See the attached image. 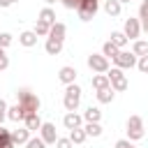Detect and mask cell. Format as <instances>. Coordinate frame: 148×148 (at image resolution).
Wrapping results in <instances>:
<instances>
[{
    "mask_svg": "<svg viewBox=\"0 0 148 148\" xmlns=\"http://www.w3.org/2000/svg\"><path fill=\"white\" fill-rule=\"evenodd\" d=\"M106 76H109V81H111V88H113L116 92H123V90H127V76L123 74V69H118V67H111V69L106 72Z\"/></svg>",
    "mask_w": 148,
    "mask_h": 148,
    "instance_id": "obj_4",
    "label": "cell"
},
{
    "mask_svg": "<svg viewBox=\"0 0 148 148\" xmlns=\"http://www.w3.org/2000/svg\"><path fill=\"white\" fill-rule=\"evenodd\" d=\"M86 134L88 136H102V125L99 123H86Z\"/></svg>",
    "mask_w": 148,
    "mask_h": 148,
    "instance_id": "obj_28",
    "label": "cell"
},
{
    "mask_svg": "<svg viewBox=\"0 0 148 148\" xmlns=\"http://www.w3.org/2000/svg\"><path fill=\"white\" fill-rule=\"evenodd\" d=\"M56 148H74V143H72V139H69V136H58Z\"/></svg>",
    "mask_w": 148,
    "mask_h": 148,
    "instance_id": "obj_31",
    "label": "cell"
},
{
    "mask_svg": "<svg viewBox=\"0 0 148 148\" xmlns=\"http://www.w3.org/2000/svg\"><path fill=\"white\" fill-rule=\"evenodd\" d=\"M5 118H7V102H5L2 97H0V127H2Z\"/></svg>",
    "mask_w": 148,
    "mask_h": 148,
    "instance_id": "obj_36",
    "label": "cell"
},
{
    "mask_svg": "<svg viewBox=\"0 0 148 148\" xmlns=\"http://www.w3.org/2000/svg\"><path fill=\"white\" fill-rule=\"evenodd\" d=\"M97 102H99V104H109V102H113V88L97 90Z\"/></svg>",
    "mask_w": 148,
    "mask_h": 148,
    "instance_id": "obj_26",
    "label": "cell"
},
{
    "mask_svg": "<svg viewBox=\"0 0 148 148\" xmlns=\"http://www.w3.org/2000/svg\"><path fill=\"white\" fill-rule=\"evenodd\" d=\"M44 49H46V53H49V56H58V53L62 51V42H58V39H49V37H46Z\"/></svg>",
    "mask_w": 148,
    "mask_h": 148,
    "instance_id": "obj_19",
    "label": "cell"
},
{
    "mask_svg": "<svg viewBox=\"0 0 148 148\" xmlns=\"http://www.w3.org/2000/svg\"><path fill=\"white\" fill-rule=\"evenodd\" d=\"M0 148H16L12 143V132L5 130V127H0Z\"/></svg>",
    "mask_w": 148,
    "mask_h": 148,
    "instance_id": "obj_24",
    "label": "cell"
},
{
    "mask_svg": "<svg viewBox=\"0 0 148 148\" xmlns=\"http://www.w3.org/2000/svg\"><path fill=\"white\" fill-rule=\"evenodd\" d=\"M49 32H51V23L37 18V23H35V35H39V37H49Z\"/></svg>",
    "mask_w": 148,
    "mask_h": 148,
    "instance_id": "obj_25",
    "label": "cell"
},
{
    "mask_svg": "<svg viewBox=\"0 0 148 148\" xmlns=\"http://www.w3.org/2000/svg\"><path fill=\"white\" fill-rule=\"evenodd\" d=\"M118 53H120V49H118L111 39H109V42H104V46H102V56H104V58H116Z\"/></svg>",
    "mask_w": 148,
    "mask_h": 148,
    "instance_id": "obj_21",
    "label": "cell"
},
{
    "mask_svg": "<svg viewBox=\"0 0 148 148\" xmlns=\"http://www.w3.org/2000/svg\"><path fill=\"white\" fill-rule=\"evenodd\" d=\"M65 32H67V28H65V23H53L51 25V32H49V39H58V42H62L65 39Z\"/></svg>",
    "mask_w": 148,
    "mask_h": 148,
    "instance_id": "obj_15",
    "label": "cell"
},
{
    "mask_svg": "<svg viewBox=\"0 0 148 148\" xmlns=\"http://www.w3.org/2000/svg\"><path fill=\"white\" fill-rule=\"evenodd\" d=\"M28 141H30V130H28V127L12 132V143H14V146H25Z\"/></svg>",
    "mask_w": 148,
    "mask_h": 148,
    "instance_id": "obj_11",
    "label": "cell"
},
{
    "mask_svg": "<svg viewBox=\"0 0 148 148\" xmlns=\"http://www.w3.org/2000/svg\"><path fill=\"white\" fill-rule=\"evenodd\" d=\"M111 42L123 51V46L127 44V37H125V32H111Z\"/></svg>",
    "mask_w": 148,
    "mask_h": 148,
    "instance_id": "obj_29",
    "label": "cell"
},
{
    "mask_svg": "<svg viewBox=\"0 0 148 148\" xmlns=\"http://www.w3.org/2000/svg\"><path fill=\"white\" fill-rule=\"evenodd\" d=\"M88 67L92 69V72H97V74H106L111 67H109V58H104L102 53H92V56H88Z\"/></svg>",
    "mask_w": 148,
    "mask_h": 148,
    "instance_id": "obj_6",
    "label": "cell"
},
{
    "mask_svg": "<svg viewBox=\"0 0 148 148\" xmlns=\"http://www.w3.org/2000/svg\"><path fill=\"white\" fill-rule=\"evenodd\" d=\"M18 42H21L23 46H28V49L35 46V44H37V35H35V30H25V32H21V35H18Z\"/></svg>",
    "mask_w": 148,
    "mask_h": 148,
    "instance_id": "obj_16",
    "label": "cell"
},
{
    "mask_svg": "<svg viewBox=\"0 0 148 148\" xmlns=\"http://www.w3.org/2000/svg\"><path fill=\"white\" fill-rule=\"evenodd\" d=\"M7 67H9V58H7L5 49H0V72H5Z\"/></svg>",
    "mask_w": 148,
    "mask_h": 148,
    "instance_id": "obj_35",
    "label": "cell"
},
{
    "mask_svg": "<svg viewBox=\"0 0 148 148\" xmlns=\"http://www.w3.org/2000/svg\"><path fill=\"white\" fill-rule=\"evenodd\" d=\"M62 5H65L67 9H79V5H81V0H62Z\"/></svg>",
    "mask_w": 148,
    "mask_h": 148,
    "instance_id": "obj_38",
    "label": "cell"
},
{
    "mask_svg": "<svg viewBox=\"0 0 148 148\" xmlns=\"http://www.w3.org/2000/svg\"><path fill=\"white\" fill-rule=\"evenodd\" d=\"M125 37L127 39H136L139 37V32H141V23H139V18H127L125 21Z\"/></svg>",
    "mask_w": 148,
    "mask_h": 148,
    "instance_id": "obj_9",
    "label": "cell"
},
{
    "mask_svg": "<svg viewBox=\"0 0 148 148\" xmlns=\"http://www.w3.org/2000/svg\"><path fill=\"white\" fill-rule=\"evenodd\" d=\"M92 88L95 90H104V88H111V81L106 74H95L92 76Z\"/></svg>",
    "mask_w": 148,
    "mask_h": 148,
    "instance_id": "obj_17",
    "label": "cell"
},
{
    "mask_svg": "<svg viewBox=\"0 0 148 148\" xmlns=\"http://www.w3.org/2000/svg\"><path fill=\"white\" fill-rule=\"evenodd\" d=\"M12 2H18V0H12Z\"/></svg>",
    "mask_w": 148,
    "mask_h": 148,
    "instance_id": "obj_43",
    "label": "cell"
},
{
    "mask_svg": "<svg viewBox=\"0 0 148 148\" xmlns=\"http://www.w3.org/2000/svg\"><path fill=\"white\" fill-rule=\"evenodd\" d=\"M16 97H18V104L25 109V116L39 111V97H37L35 92H30L28 88H21V90L16 92Z\"/></svg>",
    "mask_w": 148,
    "mask_h": 148,
    "instance_id": "obj_1",
    "label": "cell"
},
{
    "mask_svg": "<svg viewBox=\"0 0 148 148\" xmlns=\"http://www.w3.org/2000/svg\"><path fill=\"white\" fill-rule=\"evenodd\" d=\"M113 62H116L118 69H132V67H136L139 58H136L134 53H130V51H120V53L113 58Z\"/></svg>",
    "mask_w": 148,
    "mask_h": 148,
    "instance_id": "obj_7",
    "label": "cell"
},
{
    "mask_svg": "<svg viewBox=\"0 0 148 148\" xmlns=\"http://www.w3.org/2000/svg\"><path fill=\"white\" fill-rule=\"evenodd\" d=\"M132 53H134L136 58H141V56H148V42H143V39H136V42H134V46H132Z\"/></svg>",
    "mask_w": 148,
    "mask_h": 148,
    "instance_id": "obj_23",
    "label": "cell"
},
{
    "mask_svg": "<svg viewBox=\"0 0 148 148\" xmlns=\"http://www.w3.org/2000/svg\"><path fill=\"white\" fill-rule=\"evenodd\" d=\"M39 136H42V141H44L46 146L56 143V141H58V132H56V125H53V123H44V125H42V130H39Z\"/></svg>",
    "mask_w": 148,
    "mask_h": 148,
    "instance_id": "obj_8",
    "label": "cell"
},
{
    "mask_svg": "<svg viewBox=\"0 0 148 148\" xmlns=\"http://www.w3.org/2000/svg\"><path fill=\"white\" fill-rule=\"evenodd\" d=\"M120 9H123V5H120L118 0H106V2H104V12H106L109 16H118Z\"/></svg>",
    "mask_w": 148,
    "mask_h": 148,
    "instance_id": "obj_20",
    "label": "cell"
},
{
    "mask_svg": "<svg viewBox=\"0 0 148 148\" xmlns=\"http://www.w3.org/2000/svg\"><path fill=\"white\" fill-rule=\"evenodd\" d=\"M25 148H46V143L42 141V136H30V141L25 143Z\"/></svg>",
    "mask_w": 148,
    "mask_h": 148,
    "instance_id": "obj_30",
    "label": "cell"
},
{
    "mask_svg": "<svg viewBox=\"0 0 148 148\" xmlns=\"http://www.w3.org/2000/svg\"><path fill=\"white\" fill-rule=\"evenodd\" d=\"M12 39H14V37H12L9 32H0V49H7V46L12 44Z\"/></svg>",
    "mask_w": 148,
    "mask_h": 148,
    "instance_id": "obj_32",
    "label": "cell"
},
{
    "mask_svg": "<svg viewBox=\"0 0 148 148\" xmlns=\"http://www.w3.org/2000/svg\"><path fill=\"white\" fill-rule=\"evenodd\" d=\"M118 2H120V5H123V2H130V0H118Z\"/></svg>",
    "mask_w": 148,
    "mask_h": 148,
    "instance_id": "obj_41",
    "label": "cell"
},
{
    "mask_svg": "<svg viewBox=\"0 0 148 148\" xmlns=\"http://www.w3.org/2000/svg\"><path fill=\"white\" fill-rule=\"evenodd\" d=\"M23 123H25V127H28L30 132H39V130H42V125H44V123H42V118H39V113H30V116H25V120H23Z\"/></svg>",
    "mask_w": 148,
    "mask_h": 148,
    "instance_id": "obj_14",
    "label": "cell"
},
{
    "mask_svg": "<svg viewBox=\"0 0 148 148\" xmlns=\"http://www.w3.org/2000/svg\"><path fill=\"white\" fill-rule=\"evenodd\" d=\"M12 5V0H0V7H9Z\"/></svg>",
    "mask_w": 148,
    "mask_h": 148,
    "instance_id": "obj_39",
    "label": "cell"
},
{
    "mask_svg": "<svg viewBox=\"0 0 148 148\" xmlns=\"http://www.w3.org/2000/svg\"><path fill=\"white\" fill-rule=\"evenodd\" d=\"M62 104H65L67 113H74V111L79 109V104H81V88H79L76 83H69V86L65 88V97H62Z\"/></svg>",
    "mask_w": 148,
    "mask_h": 148,
    "instance_id": "obj_2",
    "label": "cell"
},
{
    "mask_svg": "<svg viewBox=\"0 0 148 148\" xmlns=\"http://www.w3.org/2000/svg\"><path fill=\"white\" fill-rule=\"evenodd\" d=\"M7 118H9V120H14V123L25 120V109H23L21 104H14V106H9V109H7Z\"/></svg>",
    "mask_w": 148,
    "mask_h": 148,
    "instance_id": "obj_13",
    "label": "cell"
},
{
    "mask_svg": "<svg viewBox=\"0 0 148 148\" xmlns=\"http://www.w3.org/2000/svg\"><path fill=\"white\" fill-rule=\"evenodd\" d=\"M69 139H72V143H83L88 139V134L83 127H76V130H69Z\"/></svg>",
    "mask_w": 148,
    "mask_h": 148,
    "instance_id": "obj_22",
    "label": "cell"
},
{
    "mask_svg": "<svg viewBox=\"0 0 148 148\" xmlns=\"http://www.w3.org/2000/svg\"><path fill=\"white\" fill-rule=\"evenodd\" d=\"M136 67H139V72L148 74V56H141V58H139V62H136Z\"/></svg>",
    "mask_w": 148,
    "mask_h": 148,
    "instance_id": "obj_34",
    "label": "cell"
},
{
    "mask_svg": "<svg viewBox=\"0 0 148 148\" xmlns=\"http://www.w3.org/2000/svg\"><path fill=\"white\" fill-rule=\"evenodd\" d=\"M83 120H86V123H99V120H102V111H99L97 106H88L86 113H83Z\"/></svg>",
    "mask_w": 148,
    "mask_h": 148,
    "instance_id": "obj_18",
    "label": "cell"
},
{
    "mask_svg": "<svg viewBox=\"0 0 148 148\" xmlns=\"http://www.w3.org/2000/svg\"><path fill=\"white\" fill-rule=\"evenodd\" d=\"M139 18H141V21H148V0H143V2L139 5Z\"/></svg>",
    "mask_w": 148,
    "mask_h": 148,
    "instance_id": "obj_33",
    "label": "cell"
},
{
    "mask_svg": "<svg viewBox=\"0 0 148 148\" xmlns=\"http://www.w3.org/2000/svg\"><path fill=\"white\" fill-rule=\"evenodd\" d=\"M39 21H46V23H56V12L51 9V7H44L42 12H39Z\"/></svg>",
    "mask_w": 148,
    "mask_h": 148,
    "instance_id": "obj_27",
    "label": "cell"
},
{
    "mask_svg": "<svg viewBox=\"0 0 148 148\" xmlns=\"http://www.w3.org/2000/svg\"><path fill=\"white\" fill-rule=\"evenodd\" d=\"M46 2H49V5H51V2H56V0H46Z\"/></svg>",
    "mask_w": 148,
    "mask_h": 148,
    "instance_id": "obj_42",
    "label": "cell"
},
{
    "mask_svg": "<svg viewBox=\"0 0 148 148\" xmlns=\"http://www.w3.org/2000/svg\"><path fill=\"white\" fill-rule=\"evenodd\" d=\"M97 9H99V0H81V5H79V18L81 21H90L95 14H97Z\"/></svg>",
    "mask_w": 148,
    "mask_h": 148,
    "instance_id": "obj_5",
    "label": "cell"
},
{
    "mask_svg": "<svg viewBox=\"0 0 148 148\" xmlns=\"http://www.w3.org/2000/svg\"><path fill=\"white\" fill-rule=\"evenodd\" d=\"M143 120H141V116H130V120H127V139L130 141H139V139H143Z\"/></svg>",
    "mask_w": 148,
    "mask_h": 148,
    "instance_id": "obj_3",
    "label": "cell"
},
{
    "mask_svg": "<svg viewBox=\"0 0 148 148\" xmlns=\"http://www.w3.org/2000/svg\"><path fill=\"white\" fill-rule=\"evenodd\" d=\"M81 123H83V118L74 111V113H65V118H62V125L67 127V130H76V127H81Z\"/></svg>",
    "mask_w": 148,
    "mask_h": 148,
    "instance_id": "obj_12",
    "label": "cell"
},
{
    "mask_svg": "<svg viewBox=\"0 0 148 148\" xmlns=\"http://www.w3.org/2000/svg\"><path fill=\"white\" fill-rule=\"evenodd\" d=\"M141 30H143V32H148V21H143V23H141Z\"/></svg>",
    "mask_w": 148,
    "mask_h": 148,
    "instance_id": "obj_40",
    "label": "cell"
},
{
    "mask_svg": "<svg viewBox=\"0 0 148 148\" xmlns=\"http://www.w3.org/2000/svg\"><path fill=\"white\" fill-rule=\"evenodd\" d=\"M58 79H60L65 86H69V83H74V81H76V69H74V67H69V65H65V67H60Z\"/></svg>",
    "mask_w": 148,
    "mask_h": 148,
    "instance_id": "obj_10",
    "label": "cell"
},
{
    "mask_svg": "<svg viewBox=\"0 0 148 148\" xmlns=\"http://www.w3.org/2000/svg\"><path fill=\"white\" fill-rule=\"evenodd\" d=\"M116 148H136V146H134L130 139H118V141H116Z\"/></svg>",
    "mask_w": 148,
    "mask_h": 148,
    "instance_id": "obj_37",
    "label": "cell"
}]
</instances>
